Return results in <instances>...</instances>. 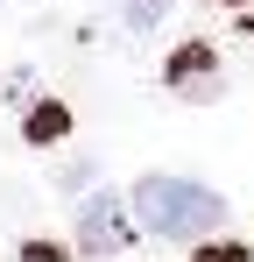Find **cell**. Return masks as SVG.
<instances>
[{
  "instance_id": "cell-1",
  "label": "cell",
  "mask_w": 254,
  "mask_h": 262,
  "mask_svg": "<svg viewBox=\"0 0 254 262\" xmlns=\"http://www.w3.org/2000/svg\"><path fill=\"white\" fill-rule=\"evenodd\" d=\"M127 206H134V220H141L148 234H169V241L219 234V227H226V206L212 199L205 184H191V177H141Z\"/></svg>"
},
{
  "instance_id": "cell-2",
  "label": "cell",
  "mask_w": 254,
  "mask_h": 262,
  "mask_svg": "<svg viewBox=\"0 0 254 262\" xmlns=\"http://www.w3.org/2000/svg\"><path fill=\"white\" fill-rule=\"evenodd\" d=\"M127 213H134L127 199H92V206L78 213V234H71L78 255H113V248L127 241Z\"/></svg>"
},
{
  "instance_id": "cell-3",
  "label": "cell",
  "mask_w": 254,
  "mask_h": 262,
  "mask_svg": "<svg viewBox=\"0 0 254 262\" xmlns=\"http://www.w3.org/2000/svg\"><path fill=\"white\" fill-rule=\"evenodd\" d=\"M169 92H176V99H219V92H226L219 57H212L205 43H184L176 57H169Z\"/></svg>"
},
{
  "instance_id": "cell-4",
  "label": "cell",
  "mask_w": 254,
  "mask_h": 262,
  "mask_svg": "<svg viewBox=\"0 0 254 262\" xmlns=\"http://www.w3.org/2000/svg\"><path fill=\"white\" fill-rule=\"evenodd\" d=\"M163 14H169V0H120V21L134 29V36H141V29H156Z\"/></svg>"
},
{
  "instance_id": "cell-5",
  "label": "cell",
  "mask_w": 254,
  "mask_h": 262,
  "mask_svg": "<svg viewBox=\"0 0 254 262\" xmlns=\"http://www.w3.org/2000/svg\"><path fill=\"white\" fill-rule=\"evenodd\" d=\"M64 121H71L64 106H36V114H29V142H57V135H64Z\"/></svg>"
},
{
  "instance_id": "cell-6",
  "label": "cell",
  "mask_w": 254,
  "mask_h": 262,
  "mask_svg": "<svg viewBox=\"0 0 254 262\" xmlns=\"http://www.w3.org/2000/svg\"><path fill=\"white\" fill-rule=\"evenodd\" d=\"M198 262H247V248H233V241H219V248H205Z\"/></svg>"
}]
</instances>
